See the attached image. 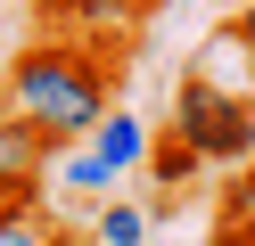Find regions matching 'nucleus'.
<instances>
[{
	"label": "nucleus",
	"mask_w": 255,
	"mask_h": 246,
	"mask_svg": "<svg viewBox=\"0 0 255 246\" xmlns=\"http://www.w3.org/2000/svg\"><path fill=\"white\" fill-rule=\"evenodd\" d=\"M0 98H8V115H25L50 148H74V140L99 131L107 107H116V66H107L99 49H83V41H25L17 58H8Z\"/></svg>",
	"instance_id": "f257e3e1"
},
{
	"label": "nucleus",
	"mask_w": 255,
	"mask_h": 246,
	"mask_svg": "<svg viewBox=\"0 0 255 246\" xmlns=\"http://www.w3.org/2000/svg\"><path fill=\"white\" fill-rule=\"evenodd\" d=\"M173 140L198 148V164H247L255 156V98L206 90L198 74H181V90H173Z\"/></svg>",
	"instance_id": "f03ea898"
},
{
	"label": "nucleus",
	"mask_w": 255,
	"mask_h": 246,
	"mask_svg": "<svg viewBox=\"0 0 255 246\" xmlns=\"http://www.w3.org/2000/svg\"><path fill=\"white\" fill-rule=\"evenodd\" d=\"M189 74L206 82V90H231V98H255V66H247V49H239V33L231 25H214L198 41V58H189Z\"/></svg>",
	"instance_id": "7ed1b4c3"
},
{
	"label": "nucleus",
	"mask_w": 255,
	"mask_h": 246,
	"mask_svg": "<svg viewBox=\"0 0 255 246\" xmlns=\"http://www.w3.org/2000/svg\"><path fill=\"white\" fill-rule=\"evenodd\" d=\"M50 156H58V148L41 140L25 115L0 107V180H41V164H50Z\"/></svg>",
	"instance_id": "20e7f679"
},
{
	"label": "nucleus",
	"mask_w": 255,
	"mask_h": 246,
	"mask_svg": "<svg viewBox=\"0 0 255 246\" xmlns=\"http://www.w3.org/2000/svg\"><path fill=\"white\" fill-rule=\"evenodd\" d=\"M91 148H99V164H116V172H140V156H148V123L124 107L99 115V131H91Z\"/></svg>",
	"instance_id": "39448f33"
},
{
	"label": "nucleus",
	"mask_w": 255,
	"mask_h": 246,
	"mask_svg": "<svg viewBox=\"0 0 255 246\" xmlns=\"http://www.w3.org/2000/svg\"><path fill=\"white\" fill-rule=\"evenodd\" d=\"M148 8H165V0H41L50 25H140Z\"/></svg>",
	"instance_id": "423d86ee"
},
{
	"label": "nucleus",
	"mask_w": 255,
	"mask_h": 246,
	"mask_svg": "<svg viewBox=\"0 0 255 246\" xmlns=\"http://www.w3.org/2000/svg\"><path fill=\"white\" fill-rule=\"evenodd\" d=\"M140 172L156 180V197H181L189 180L206 172V164H198V148H189V140H148V156H140Z\"/></svg>",
	"instance_id": "0eeeda50"
},
{
	"label": "nucleus",
	"mask_w": 255,
	"mask_h": 246,
	"mask_svg": "<svg viewBox=\"0 0 255 246\" xmlns=\"http://www.w3.org/2000/svg\"><path fill=\"white\" fill-rule=\"evenodd\" d=\"M58 180H66L74 197H116V164H99V148L91 140H74V148H58Z\"/></svg>",
	"instance_id": "6e6552de"
},
{
	"label": "nucleus",
	"mask_w": 255,
	"mask_h": 246,
	"mask_svg": "<svg viewBox=\"0 0 255 246\" xmlns=\"http://www.w3.org/2000/svg\"><path fill=\"white\" fill-rule=\"evenodd\" d=\"M91 246H148V213L124 205V197H99V213H91Z\"/></svg>",
	"instance_id": "1a4fd4ad"
},
{
	"label": "nucleus",
	"mask_w": 255,
	"mask_h": 246,
	"mask_svg": "<svg viewBox=\"0 0 255 246\" xmlns=\"http://www.w3.org/2000/svg\"><path fill=\"white\" fill-rule=\"evenodd\" d=\"M222 222H255V156L231 164V189H222Z\"/></svg>",
	"instance_id": "9d476101"
},
{
	"label": "nucleus",
	"mask_w": 255,
	"mask_h": 246,
	"mask_svg": "<svg viewBox=\"0 0 255 246\" xmlns=\"http://www.w3.org/2000/svg\"><path fill=\"white\" fill-rule=\"evenodd\" d=\"M0 246H50V222L41 213H0Z\"/></svg>",
	"instance_id": "9b49d317"
},
{
	"label": "nucleus",
	"mask_w": 255,
	"mask_h": 246,
	"mask_svg": "<svg viewBox=\"0 0 255 246\" xmlns=\"http://www.w3.org/2000/svg\"><path fill=\"white\" fill-rule=\"evenodd\" d=\"M0 213H41V180H0Z\"/></svg>",
	"instance_id": "f8f14e48"
},
{
	"label": "nucleus",
	"mask_w": 255,
	"mask_h": 246,
	"mask_svg": "<svg viewBox=\"0 0 255 246\" xmlns=\"http://www.w3.org/2000/svg\"><path fill=\"white\" fill-rule=\"evenodd\" d=\"M231 33H239V49H247V66H255V0H247V8L231 16Z\"/></svg>",
	"instance_id": "ddd939ff"
},
{
	"label": "nucleus",
	"mask_w": 255,
	"mask_h": 246,
	"mask_svg": "<svg viewBox=\"0 0 255 246\" xmlns=\"http://www.w3.org/2000/svg\"><path fill=\"white\" fill-rule=\"evenodd\" d=\"M50 246H91V230H58L50 222Z\"/></svg>",
	"instance_id": "4468645a"
},
{
	"label": "nucleus",
	"mask_w": 255,
	"mask_h": 246,
	"mask_svg": "<svg viewBox=\"0 0 255 246\" xmlns=\"http://www.w3.org/2000/svg\"><path fill=\"white\" fill-rule=\"evenodd\" d=\"M231 230H239V246H255V222H231Z\"/></svg>",
	"instance_id": "2eb2a0df"
},
{
	"label": "nucleus",
	"mask_w": 255,
	"mask_h": 246,
	"mask_svg": "<svg viewBox=\"0 0 255 246\" xmlns=\"http://www.w3.org/2000/svg\"><path fill=\"white\" fill-rule=\"evenodd\" d=\"M214 246H239V230H231V222H222V238H214Z\"/></svg>",
	"instance_id": "dca6fc26"
}]
</instances>
